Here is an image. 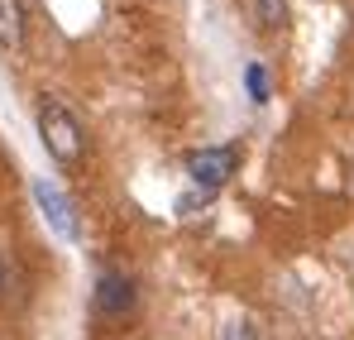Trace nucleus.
Segmentation results:
<instances>
[{
  "mask_svg": "<svg viewBox=\"0 0 354 340\" xmlns=\"http://www.w3.org/2000/svg\"><path fill=\"white\" fill-rule=\"evenodd\" d=\"M39 134H44V149L58 159V163H82V154H86V139H82V125H77V115L58 106V101H44L39 106Z\"/></svg>",
  "mask_w": 354,
  "mask_h": 340,
  "instance_id": "nucleus-1",
  "label": "nucleus"
},
{
  "mask_svg": "<svg viewBox=\"0 0 354 340\" xmlns=\"http://www.w3.org/2000/svg\"><path fill=\"white\" fill-rule=\"evenodd\" d=\"M239 168V149L230 144H221V149H196L192 159H187V172H192V182L201 187V192H221Z\"/></svg>",
  "mask_w": 354,
  "mask_h": 340,
  "instance_id": "nucleus-2",
  "label": "nucleus"
},
{
  "mask_svg": "<svg viewBox=\"0 0 354 340\" xmlns=\"http://www.w3.org/2000/svg\"><path fill=\"white\" fill-rule=\"evenodd\" d=\"M34 202H39L44 221L58 230L62 240H77V211H72V202L62 197V192L53 187V182H48V177H34Z\"/></svg>",
  "mask_w": 354,
  "mask_h": 340,
  "instance_id": "nucleus-3",
  "label": "nucleus"
},
{
  "mask_svg": "<svg viewBox=\"0 0 354 340\" xmlns=\"http://www.w3.org/2000/svg\"><path fill=\"white\" fill-rule=\"evenodd\" d=\"M134 307V283L124 278V274H101L96 278V312H106V316H124Z\"/></svg>",
  "mask_w": 354,
  "mask_h": 340,
  "instance_id": "nucleus-4",
  "label": "nucleus"
},
{
  "mask_svg": "<svg viewBox=\"0 0 354 340\" xmlns=\"http://www.w3.org/2000/svg\"><path fill=\"white\" fill-rule=\"evenodd\" d=\"M19 44H24V5L0 0V48H19Z\"/></svg>",
  "mask_w": 354,
  "mask_h": 340,
  "instance_id": "nucleus-5",
  "label": "nucleus"
},
{
  "mask_svg": "<svg viewBox=\"0 0 354 340\" xmlns=\"http://www.w3.org/2000/svg\"><path fill=\"white\" fill-rule=\"evenodd\" d=\"M254 19H259V29H283L288 24V0H254Z\"/></svg>",
  "mask_w": 354,
  "mask_h": 340,
  "instance_id": "nucleus-6",
  "label": "nucleus"
},
{
  "mask_svg": "<svg viewBox=\"0 0 354 340\" xmlns=\"http://www.w3.org/2000/svg\"><path fill=\"white\" fill-rule=\"evenodd\" d=\"M244 87H249L254 101H268V72H263V62H249L244 67Z\"/></svg>",
  "mask_w": 354,
  "mask_h": 340,
  "instance_id": "nucleus-7",
  "label": "nucleus"
},
{
  "mask_svg": "<svg viewBox=\"0 0 354 340\" xmlns=\"http://www.w3.org/2000/svg\"><path fill=\"white\" fill-rule=\"evenodd\" d=\"M225 340H259V331H254L249 321H230V326H225Z\"/></svg>",
  "mask_w": 354,
  "mask_h": 340,
  "instance_id": "nucleus-8",
  "label": "nucleus"
},
{
  "mask_svg": "<svg viewBox=\"0 0 354 340\" xmlns=\"http://www.w3.org/2000/svg\"><path fill=\"white\" fill-rule=\"evenodd\" d=\"M0 287H5V259H0Z\"/></svg>",
  "mask_w": 354,
  "mask_h": 340,
  "instance_id": "nucleus-9",
  "label": "nucleus"
}]
</instances>
